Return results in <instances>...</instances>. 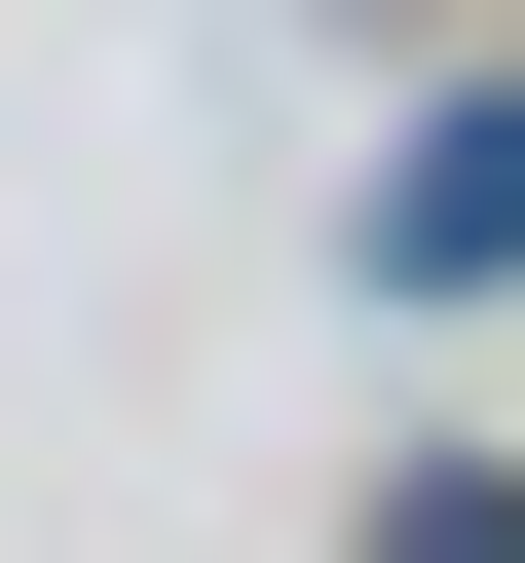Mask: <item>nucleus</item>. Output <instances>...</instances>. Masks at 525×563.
Wrapping results in <instances>:
<instances>
[{
  "label": "nucleus",
  "instance_id": "1",
  "mask_svg": "<svg viewBox=\"0 0 525 563\" xmlns=\"http://www.w3.org/2000/svg\"><path fill=\"white\" fill-rule=\"evenodd\" d=\"M488 263H525V113H413L376 151V301H488Z\"/></svg>",
  "mask_w": 525,
  "mask_h": 563
}]
</instances>
